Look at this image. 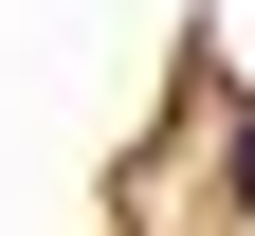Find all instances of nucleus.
Masks as SVG:
<instances>
[{
  "mask_svg": "<svg viewBox=\"0 0 255 236\" xmlns=\"http://www.w3.org/2000/svg\"><path fill=\"white\" fill-rule=\"evenodd\" d=\"M237 200H255V127H237Z\"/></svg>",
  "mask_w": 255,
  "mask_h": 236,
  "instance_id": "nucleus-1",
  "label": "nucleus"
}]
</instances>
